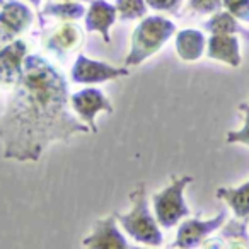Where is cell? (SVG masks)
I'll use <instances>...</instances> for the list:
<instances>
[{
  "label": "cell",
  "instance_id": "obj_3",
  "mask_svg": "<svg viewBox=\"0 0 249 249\" xmlns=\"http://www.w3.org/2000/svg\"><path fill=\"white\" fill-rule=\"evenodd\" d=\"M130 200H132V210L128 213H114L123 231L137 242L156 246V248L160 246L164 237L159 229V222L154 218V215L149 210L145 184H139L130 195Z\"/></svg>",
  "mask_w": 249,
  "mask_h": 249
},
{
  "label": "cell",
  "instance_id": "obj_17",
  "mask_svg": "<svg viewBox=\"0 0 249 249\" xmlns=\"http://www.w3.org/2000/svg\"><path fill=\"white\" fill-rule=\"evenodd\" d=\"M203 28L212 35H242L249 39V31L237 24V19L227 11H218L203 24Z\"/></svg>",
  "mask_w": 249,
  "mask_h": 249
},
{
  "label": "cell",
  "instance_id": "obj_11",
  "mask_svg": "<svg viewBox=\"0 0 249 249\" xmlns=\"http://www.w3.org/2000/svg\"><path fill=\"white\" fill-rule=\"evenodd\" d=\"M86 31L99 33L104 43H111L109 29L116 22V7L107 4L106 0H90L89 9L86 11Z\"/></svg>",
  "mask_w": 249,
  "mask_h": 249
},
{
  "label": "cell",
  "instance_id": "obj_15",
  "mask_svg": "<svg viewBox=\"0 0 249 249\" xmlns=\"http://www.w3.org/2000/svg\"><path fill=\"white\" fill-rule=\"evenodd\" d=\"M217 198L232 208L235 217L249 218V181L239 188H218Z\"/></svg>",
  "mask_w": 249,
  "mask_h": 249
},
{
  "label": "cell",
  "instance_id": "obj_21",
  "mask_svg": "<svg viewBox=\"0 0 249 249\" xmlns=\"http://www.w3.org/2000/svg\"><path fill=\"white\" fill-rule=\"evenodd\" d=\"M222 5L235 19L249 22V0H222Z\"/></svg>",
  "mask_w": 249,
  "mask_h": 249
},
{
  "label": "cell",
  "instance_id": "obj_5",
  "mask_svg": "<svg viewBox=\"0 0 249 249\" xmlns=\"http://www.w3.org/2000/svg\"><path fill=\"white\" fill-rule=\"evenodd\" d=\"M130 73L128 67H113L106 62H96L86 55H77L75 63L70 70V79L75 84H101L107 80L126 77Z\"/></svg>",
  "mask_w": 249,
  "mask_h": 249
},
{
  "label": "cell",
  "instance_id": "obj_14",
  "mask_svg": "<svg viewBox=\"0 0 249 249\" xmlns=\"http://www.w3.org/2000/svg\"><path fill=\"white\" fill-rule=\"evenodd\" d=\"M207 39L196 29H183L176 35V52L184 62H196L203 56Z\"/></svg>",
  "mask_w": 249,
  "mask_h": 249
},
{
  "label": "cell",
  "instance_id": "obj_20",
  "mask_svg": "<svg viewBox=\"0 0 249 249\" xmlns=\"http://www.w3.org/2000/svg\"><path fill=\"white\" fill-rule=\"evenodd\" d=\"M239 109L244 113V126L241 130L229 132L225 140H227V143H244V145H249V104H239Z\"/></svg>",
  "mask_w": 249,
  "mask_h": 249
},
{
  "label": "cell",
  "instance_id": "obj_9",
  "mask_svg": "<svg viewBox=\"0 0 249 249\" xmlns=\"http://www.w3.org/2000/svg\"><path fill=\"white\" fill-rule=\"evenodd\" d=\"M84 248L94 249H126L130 248L128 241L120 232L116 225V215H109L106 218H101L94 224L92 234L82 239Z\"/></svg>",
  "mask_w": 249,
  "mask_h": 249
},
{
  "label": "cell",
  "instance_id": "obj_26",
  "mask_svg": "<svg viewBox=\"0 0 249 249\" xmlns=\"http://www.w3.org/2000/svg\"><path fill=\"white\" fill-rule=\"evenodd\" d=\"M4 2H5V0H0V5H2V4H4Z\"/></svg>",
  "mask_w": 249,
  "mask_h": 249
},
{
  "label": "cell",
  "instance_id": "obj_2",
  "mask_svg": "<svg viewBox=\"0 0 249 249\" xmlns=\"http://www.w3.org/2000/svg\"><path fill=\"white\" fill-rule=\"evenodd\" d=\"M176 33V24L160 16L145 18L132 35V48L124 58V65L135 67L156 55L171 36Z\"/></svg>",
  "mask_w": 249,
  "mask_h": 249
},
{
  "label": "cell",
  "instance_id": "obj_10",
  "mask_svg": "<svg viewBox=\"0 0 249 249\" xmlns=\"http://www.w3.org/2000/svg\"><path fill=\"white\" fill-rule=\"evenodd\" d=\"M33 24V12L19 0H5L0 5V29L9 39H16L24 35Z\"/></svg>",
  "mask_w": 249,
  "mask_h": 249
},
{
  "label": "cell",
  "instance_id": "obj_25",
  "mask_svg": "<svg viewBox=\"0 0 249 249\" xmlns=\"http://www.w3.org/2000/svg\"><path fill=\"white\" fill-rule=\"evenodd\" d=\"M28 2L33 5V7H36V9H38V7H39V4H41V0H28Z\"/></svg>",
  "mask_w": 249,
  "mask_h": 249
},
{
  "label": "cell",
  "instance_id": "obj_22",
  "mask_svg": "<svg viewBox=\"0 0 249 249\" xmlns=\"http://www.w3.org/2000/svg\"><path fill=\"white\" fill-rule=\"evenodd\" d=\"M188 5L200 14H215L222 9V0H188Z\"/></svg>",
  "mask_w": 249,
  "mask_h": 249
},
{
  "label": "cell",
  "instance_id": "obj_24",
  "mask_svg": "<svg viewBox=\"0 0 249 249\" xmlns=\"http://www.w3.org/2000/svg\"><path fill=\"white\" fill-rule=\"evenodd\" d=\"M9 41H12V39H9L7 35H5V33L0 29V48H2V46H4L5 43H9Z\"/></svg>",
  "mask_w": 249,
  "mask_h": 249
},
{
  "label": "cell",
  "instance_id": "obj_13",
  "mask_svg": "<svg viewBox=\"0 0 249 249\" xmlns=\"http://www.w3.org/2000/svg\"><path fill=\"white\" fill-rule=\"evenodd\" d=\"M241 46L235 35H212L207 41V55L212 60H218L231 67L241 65Z\"/></svg>",
  "mask_w": 249,
  "mask_h": 249
},
{
  "label": "cell",
  "instance_id": "obj_12",
  "mask_svg": "<svg viewBox=\"0 0 249 249\" xmlns=\"http://www.w3.org/2000/svg\"><path fill=\"white\" fill-rule=\"evenodd\" d=\"M80 41H82V35L79 28L75 24H70V21H63V24L56 26L45 36L43 46L58 58H63L67 53L77 48Z\"/></svg>",
  "mask_w": 249,
  "mask_h": 249
},
{
  "label": "cell",
  "instance_id": "obj_7",
  "mask_svg": "<svg viewBox=\"0 0 249 249\" xmlns=\"http://www.w3.org/2000/svg\"><path fill=\"white\" fill-rule=\"evenodd\" d=\"M70 107L77 113V116L90 128V133H97L96 116L97 113H113L109 99L99 89L87 87L70 96Z\"/></svg>",
  "mask_w": 249,
  "mask_h": 249
},
{
  "label": "cell",
  "instance_id": "obj_4",
  "mask_svg": "<svg viewBox=\"0 0 249 249\" xmlns=\"http://www.w3.org/2000/svg\"><path fill=\"white\" fill-rule=\"evenodd\" d=\"M191 183H193L191 176H171L169 186L154 195V212H156V220L159 222L160 227H174L176 224H179V220L190 215V208L184 201L183 193Z\"/></svg>",
  "mask_w": 249,
  "mask_h": 249
},
{
  "label": "cell",
  "instance_id": "obj_16",
  "mask_svg": "<svg viewBox=\"0 0 249 249\" xmlns=\"http://www.w3.org/2000/svg\"><path fill=\"white\" fill-rule=\"evenodd\" d=\"M87 9L77 0H60L58 4H46L39 12V21L45 24V18H55L60 21H77L86 16Z\"/></svg>",
  "mask_w": 249,
  "mask_h": 249
},
{
  "label": "cell",
  "instance_id": "obj_23",
  "mask_svg": "<svg viewBox=\"0 0 249 249\" xmlns=\"http://www.w3.org/2000/svg\"><path fill=\"white\" fill-rule=\"evenodd\" d=\"M145 4L154 11H162V12H171L176 14L179 11L183 0H145Z\"/></svg>",
  "mask_w": 249,
  "mask_h": 249
},
{
  "label": "cell",
  "instance_id": "obj_6",
  "mask_svg": "<svg viewBox=\"0 0 249 249\" xmlns=\"http://www.w3.org/2000/svg\"><path fill=\"white\" fill-rule=\"evenodd\" d=\"M225 218H227V212L220 210L215 217L208 218V220H200V218H188L178 229L176 241L173 242V248L179 249H193L198 248L205 239L212 234V232L218 231L224 225Z\"/></svg>",
  "mask_w": 249,
  "mask_h": 249
},
{
  "label": "cell",
  "instance_id": "obj_18",
  "mask_svg": "<svg viewBox=\"0 0 249 249\" xmlns=\"http://www.w3.org/2000/svg\"><path fill=\"white\" fill-rule=\"evenodd\" d=\"M248 220L249 218H232L227 222L225 227H220L222 239L231 241V248H249V234H248Z\"/></svg>",
  "mask_w": 249,
  "mask_h": 249
},
{
  "label": "cell",
  "instance_id": "obj_8",
  "mask_svg": "<svg viewBox=\"0 0 249 249\" xmlns=\"http://www.w3.org/2000/svg\"><path fill=\"white\" fill-rule=\"evenodd\" d=\"M28 56V45L16 38L0 48V86L12 87L19 80Z\"/></svg>",
  "mask_w": 249,
  "mask_h": 249
},
{
  "label": "cell",
  "instance_id": "obj_27",
  "mask_svg": "<svg viewBox=\"0 0 249 249\" xmlns=\"http://www.w3.org/2000/svg\"><path fill=\"white\" fill-rule=\"evenodd\" d=\"M80 2H90V0H80Z\"/></svg>",
  "mask_w": 249,
  "mask_h": 249
},
{
  "label": "cell",
  "instance_id": "obj_19",
  "mask_svg": "<svg viewBox=\"0 0 249 249\" xmlns=\"http://www.w3.org/2000/svg\"><path fill=\"white\" fill-rule=\"evenodd\" d=\"M116 12L121 21L142 19L147 14L145 0H116Z\"/></svg>",
  "mask_w": 249,
  "mask_h": 249
},
{
  "label": "cell",
  "instance_id": "obj_1",
  "mask_svg": "<svg viewBox=\"0 0 249 249\" xmlns=\"http://www.w3.org/2000/svg\"><path fill=\"white\" fill-rule=\"evenodd\" d=\"M90 128L70 111L67 79L41 55H28L0 116L2 157L38 162L55 142H69Z\"/></svg>",
  "mask_w": 249,
  "mask_h": 249
}]
</instances>
